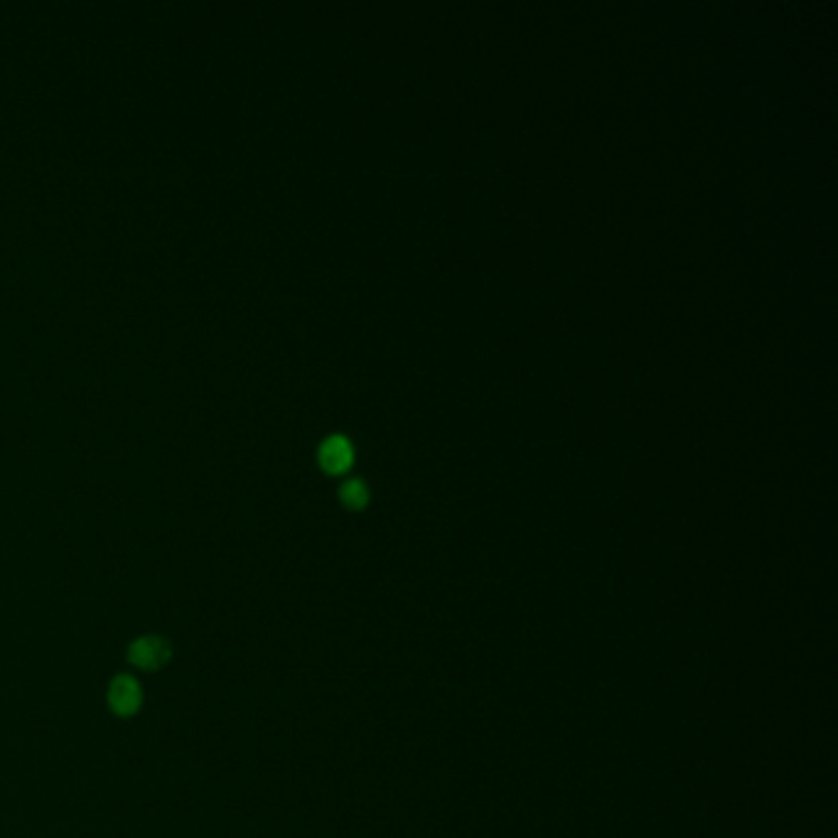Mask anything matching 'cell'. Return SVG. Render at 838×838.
I'll return each instance as SVG.
<instances>
[{
  "label": "cell",
  "mask_w": 838,
  "mask_h": 838,
  "mask_svg": "<svg viewBox=\"0 0 838 838\" xmlns=\"http://www.w3.org/2000/svg\"><path fill=\"white\" fill-rule=\"evenodd\" d=\"M317 455H320V463L325 470L342 472L352 465L354 447L345 435H329V438L322 440L320 453Z\"/></svg>",
  "instance_id": "cell-3"
},
{
  "label": "cell",
  "mask_w": 838,
  "mask_h": 838,
  "mask_svg": "<svg viewBox=\"0 0 838 838\" xmlns=\"http://www.w3.org/2000/svg\"><path fill=\"white\" fill-rule=\"evenodd\" d=\"M339 494H342V500H345V504H349V507H364L369 500V489L361 479H347L345 485H342V489H339Z\"/></svg>",
  "instance_id": "cell-4"
},
{
  "label": "cell",
  "mask_w": 838,
  "mask_h": 838,
  "mask_svg": "<svg viewBox=\"0 0 838 838\" xmlns=\"http://www.w3.org/2000/svg\"><path fill=\"white\" fill-rule=\"evenodd\" d=\"M141 683L134 676H116L109 686V708L121 718L134 715L141 708Z\"/></svg>",
  "instance_id": "cell-2"
},
{
  "label": "cell",
  "mask_w": 838,
  "mask_h": 838,
  "mask_svg": "<svg viewBox=\"0 0 838 838\" xmlns=\"http://www.w3.org/2000/svg\"><path fill=\"white\" fill-rule=\"evenodd\" d=\"M170 659V644L163 637H141L128 647V661L143 671H156Z\"/></svg>",
  "instance_id": "cell-1"
}]
</instances>
